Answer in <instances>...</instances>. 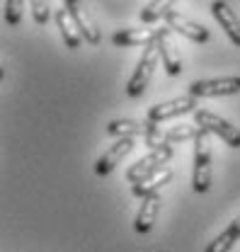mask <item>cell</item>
I'll list each match as a JSON object with an SVG mask.
<instances>
[{
	"mask_svg": "<svg viewBox=\"0 0 240 252\" xmlns=\"http://www.w3.org/2000/svg\"><path fill=\"white\" fill-rule=\"evenodd\" d=\"M175 0H150L148 5L141 10V22L143 25H150V22H158L160 17H165L170 12Z\"/></svg>",
	"mask_w": 240,
	"mask_h": 252,
	"instance_id": "cell-18",
	"label": "cell"
},
{
	"mask_svg": "<svg viewBox=\"0 0 240 252\" xmlns=\"http://www.w3.org/2000/svg\"><path fill=\"white\" fill-rule=\"evenodd\" d=\"M63 5H66V7H68V12L73 15V20H75L78 30L83 32L85 41L92 44V46H97V44L102 41V32L97 30V25H95V20L90 17V12H88L85 2H83V0H63Z\"/></svg>",
	"mask_w": 240,
	"mask_h": 252,
	"instance_id": "cell-7",
	"label": "cell"
},
{
	"mask_svg": "<svg viewBox=\"0 0 240 252\" xmlns=\"http://www.w3.org/2000/svg\"><path fill=\"white\" fill-rule=\"evenodd\" d=\"M146 124H148V133L143 136V141H146V146H148L150 151H155V148H163V146H168V136H165V131L160 128L158 124H153L146 119Z\"/></svg>",
	"mask_w": 240,
	"mask_h": 252,
	"instance_id": "cell-19",
	"label": "cell"
},
{
	"mask_svg": "<svg viewBox=\"0 0 240 252\" xmlns=\"http://www.w3.org/2000/svg\"><path fill=\"white\" fill-rule=\"evenodd\" d=\"M197 107H199L197 97H194V94H184V97H175V99H168V102H160V104L150 107L146 119L153 122V124H160V122H165V119L182 117V114H187V112H197Z\"/></svg>",
	"mask_w": 240,
	"mask_h": 252,
	"instance_id": "cell-5",
	"label": "cell"
},
{
	"mask_svg": "<svg viewBox=\"0 0 240 252\" xmlns=\"http://www.w3.org/2000/svg\"><path fill=\"white\" fill-rule=\"evenodd\" d=\"M238 240H240V216L233 220L221 235H216L209 245H206V250L204 252H228Z\"/></svg>",
	"mask_w": 240,
	"mask_h": 252,
	"instance_id": "cell-17",
	"label": "cell"
},
{
	"mask_svg": "<svg viewBox=\"0 0 240 252\" xmlns=\"http://www.w3.org/2000/svg\"><path fill=\"white\" fill-rule=\"evenodd\" d=\"M158 214H160V191L143 199V204L138 209V216H136V223H134L136 233H148L153 228V223H155V219H158Z\"/></svg>",
	"mask_w": 240,
	"mask_h": 252,
	"instance_id": "cell-14",
	"label": "cell"
},
{
	"mask_svg": "<svg viewBox=\"0 0 240 252\" xmlns=\"http://www.w3.org/2000/svg\"><path fill=\"white\" fill-rule=\"evenodd\" d=\"M165 25L170 27L172 32H177L182 36H187V39H192V41H197V44H204V41H209V30L206 27H202V25H197L194 20H189V17H184L182 12H175V10H170L165 17Z\"/></svg>",
	"mask_w": 240,
	"mask_h": 252,
	"instance_id": "cell-9",
	"label": "cell"
},
{
	"mask_svg": "<svg viewBox=\"0 0 240 252\" xmlns=\"http://www.w3.org/2000/svg\"><path fill=\"white\" fill-rule=\"evenodd\" d=\"M170 158H172V148H170V143H168V146H163V148L150 151L146 158L136 160V162L126 170V180H129L131 185L143 182L146 177L155 175V172H160V170L168 165V160H170Z\"/></svg>",
	"mask_w": 240,
	"mask_h": 252,
	"instance_id": "cell-3",
	"label": "cell"
},
{
	"mask_svg": "<svg viewBox=\"0 0 240 252\" xmlns=\"http://www.w3.org/2000/svg\"><path fill=\"white\" fill-rule=\"evenodd\" d=\"M22 10H25V0H5V22H7L10 27L20 25Z\"/></svg>",
	"mask_w": 240,
	"mask_h": 252,
	"instance_id": "cell-20",
	"label": "cell"
},
{
	"mask_svg": "<svg viewBox=\"0 0 240 252\" xmlns=\"http://www.w3.org/2000/svg\"><path fill=\"white\" fill-rule=\"evenodd\" d=\"M56 25H59L61 36H63V41H66L68 49H78V46L85 41L83 32L78 30V25H75V20H73V15L68 12L66 5H63L61 10H56Z\"/></svg>",
	"mask_w": 240,
	"mask_h": 252,
	"instance_id": "cell-12",
	"label": "cell"
},
{
	"mask_svg": "<svg viewBox=\"0 0 240 252\" xmlns=\"http://www.w3.org/2000/svg\"><path fill=\"white\" fill-rule=\"evenodd\" d=\"M194 124L206 128L209 133H216L226 146L240 148V128L233 126L231 122H226V119H221L218 114H213L209 109H197V112H194Z\"/></svg>",
	"mask_w": 240,
	"mask_h": 252,
	"instance_id": "cell-4",
	"label": "cell"
},
{
	"mask_svg": "<svg viewBox=\"0 0 240 252\" xmlns=\"http://www.w3.org/2000/svg\"><path fill=\"white\" fill-rule=\"evenodd\" d=\"M197 133H199V126H177V128L165 131L168 143H175V141H187V138H197Z\"/></svg>",
	"mask_w": 240,
	"mask_h": 252,
	"instance_id": "cell-22",
	"label": "cell"
},
{
	"mask_svg": "<svg viewBox=\"0 0 240 252\" xmlns=\"http://www.w3.org/2000/svg\"><path fill=\"white\" fill-rule=\"evenodd\" d=\"M109 136H119V138H134V136H146L148 133V124L143 122H134V119H114L107 126Z\"/></svg>",
	"mask_w": 240,
	"mask_h": 252,
	"instance_id": "cell-16",
	"label": "cell"
},
{
	"mask_svg": "<svg viewBox=\"0 0 240 252\" xmlns=\"http://www.w3.org/2000/svg\"><path fill=\"white\" fill-rule=\"evenodd\" d=\"M172 180V170L170 167H163L160 172H155V175H150L146 177L143 182H138V185H134V196H138V199H146L150 194H158L163 185H168Z\"/></svg>",
	"mask_w": 240,
	"mask_h": 252,
	"instance_id": "cell-15",
	"label": "cell"
},
{
	"mask_svg": "<svg viewBox=\"0 0 240 252\" xmlns=\"http://www.w3.org/2000/svg\"><path fill=\"white\" fill-rule=\"evenodd\" d=\"M131 151H134V141H131V138H119L114 146H109V148L100 156V160L95 162V172H97V175H102V177H104V175H109L121 160L131 153Z\"/></svg>",
	"mask_w": 240,
	"mask_h": 252,
	"instance_id": "cell-10",
	"label": "cell"
},
{
	"mask_svg": "<svg viewBox=\"0 0 240 252\" xmlns=\"http://www.w3.org/2000/svg\"><path fill=\"white\" fill-rule=\"evenodd\" d=\"M238 93H240L238 75L211 78V80H194L189 85V94H194V97H223V94H238Z\"/></svg>",
	"mask_w": 240,
	"mask_h": 252,
	"instance_id": "cell-6",
	"label": "cell"
},
{
	"mask_svg": "<svg viewBox=\"0 0 240 252\" xmlns=\"http://www.w3.org/2000/svg\"><path fill=\"white\" fill-rule=\"evenodd\" d=\"M30 5H32L34 22H36V25H46L49 17H51V5H49V0H30Z\"/></svg>",
	"mask_w": 240,
	"mask_h": 252,
	"instance_id": "cell-21",
	"label": "cell"
},
{
	"mask_svg": "<svg viewBox=\"0 0 240 252\" xmlns=\"http://www.w3.org/2000/svg\"><path fill=\"white\" fill-rule=\"evenodd\" d=\"M158 59H160L158 46H155V44H148V46L143 49V56H141V61L136 65L134 75H131L129 83H126V94H129V97H141V94L146 93L150 78H153V73H155Z\"/></svg>",
	"mask_w": 240,
	"mask_h": 252,
	"instance_id": "cell-2",
	"label": "cell"
},
{
	"mask_svg": "<svg viewBox=\"0 0 240 252\" xmlns=\"http://www.w3.org/2000/svg\"><path fill=\"white\" fill-rule=\"evenodd\" d=\"M170 27H163L158 30V36H155V46L160 51V59H163V68L170 73V75H180L182 73V56L172 41V34H170Z\"/></svg>",
	"mask_w": 240,
	"mask_h": 252,
	"instance_id": "cell-8",
	"label": "cell"
},
{
	"mask_svg": "<svg viewBox=\"0 0 240 252\" xmlns=\"http://www.w3.org/2000/svg\"><path fill=\"white\" fill-rule=\"evenodd\" d=\"M211 12H213L216 22L221 25V30L231 36V41H233L236 46H240V17L236 15V10H233L226 0H216V2L211 5Z\"/></svg>",
	"mask_w": 240,
	"mask_h": 252,
	"instance_id": "cell-11",
	"label": "cell"
},
{
	"mask_svg": "<svg viewBox=\"0 0 240 252\" xmlns=\"http://www.w3.org/2000/svg\"><path fill=\"white\" fill-rule=\"evenodd\" d=\"M155 36H158V30H119L114 32L112 41L117 46H124V49H131V46H148V44H155Z\"/></svg>",
	"mask_w": 240,
	"mask_h": 252,
	"instance_id": "cell-13",
	"label": "cell"
},
{
	"mask_svg": "<svg viewBox=\"0 0 240 252\" xmlns=\"http://www.w3.org/2000/svg\"><path fill=\"white\" fill-rule=\"evenodd\" d=\"M194 191L204 194L211 187V141L209 131L199 126V133L194 138V177H192Z\"/></svg>",
	"mask_w": 240,
	"mask_h": 252,
	"instance_id": "cell-1",
	"label": "cell"
}]
</instances>
